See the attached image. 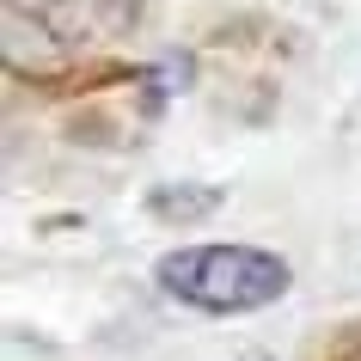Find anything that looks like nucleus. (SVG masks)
Masks as SVG:
<instances>
[{"label":"nucleus","instance_id":"obj_1","mask_svg":"<svg viewBox=\"0 0 361 361\" xmlns=\"http://www.w3.org/2000/svg\"><path fill=\"white\" fill-rule=\"evenodd\" d=\"M153 282L196 312L233 319V312L276 306L294 288V269H288V257H276L264 245H184L153 264Z\"/></svg>","mask_w":361,"mask_h":361},{"label":"nucleus","instance_id":"obj_2","mask_svg":"<svg viewBox=\"0 0 361 361\" xmlns=\"http://www.w3.org/2000/svg\"><path fill=\"white\" fill-rule=\"evenodd\" d=\"M221 209V184H153L147 214L166 221V227H196Z\"/></svg>","mask_w":361,"mask_h":361},{"label":"nucleus","instance_id":"obj_3","mask_svg":"<svg viewBox=\"0 0 361 361\" xmlns=\"http://www.w3.org/2000/svg\"><path fill=\"white\" fill-rule=\"evenodd\" d=\"M245 361H269V355H245Z\"/></svg>","mask_w":361,"mask_h":361},{"label":"nucleus","instance_id":"obj_4","mask_svg":"<svg viewBox=\"0 0 361 361\" xmlns=\"http://www.w3.org/2000/svg\"><path fill=\"white\" fill-rule=\"evenodd\" d=\"M349 361H361V349H355V355H349Z\"/></svg>","mask_w":361,"mask_h":361}]
</instances>
